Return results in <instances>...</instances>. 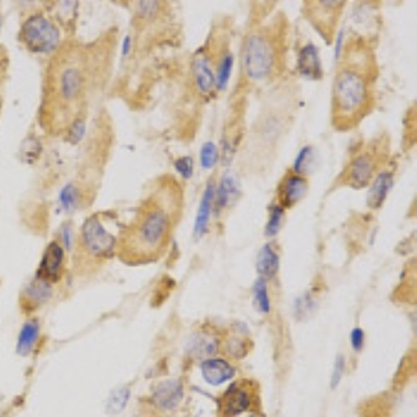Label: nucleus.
<instances>
[{
	"instance_id": "nucleus-5",
	"label": "nucleus",
	"mask_w": 417,
	"mask_h": 417,
	"mask_svg": "<svg viewBox=\"0 0 417 417\" xmlns=\"http://www.w3.org/2000/svg\"><path fill=\"white\" fill-rule=\"evenodd\" d=\"M59 39V29L45 15H31L21 27V41L31 52L49 53L57 48Z\"/></svg>"
},
{
	"instance_id": "nucleus-34",
	"label": "nucleus",
	"mask_w": 417,
	"mask_h": 417,
	"mask_svg": "<svg viewBox=\"0 0 417 417\" xmlns=\"http://www.w3.org/2000/svg\"><path fill=\"white\" fill-rule=\"evenodd\" d=\"M351 341H352V346L355 351H360L363 348V344H365V334L360 328H355L352 331V335H351Z\"/></svg>"
},
{
	"instance_id": "nucleus-23",
	"label": "nucleus",
	"mask_w": 417,
	"mask_h": 417,
	"mask_svg": "<svg viewBox=\"0 0 417 417\" xmlns=\"http://www.w3.org/2000/svg\"><path fill=\"white\" fill-rule=\"evenodd\" d=\"M234 66V56L229 52H225L221 55L218 66H217V73H215V88L217 90H224L229 81L231 71Z\"/></svg>"
},
{
	"instance_id": "nucleus-33",
	"label": "nucleus",
	"mask_w": 417,
	"mask_h": 417,
	"mask_svg": "<svg viewBox=\"0 0 417 417\" xmlns=\"http://www.w3.org/2000/svg\"><path fill=\"white\" fill-rule=\"evenodd\" d=\"M311 152H312V148H311V146H305V148L299 152V155H298V157H297V160H295V166H294V170H292V171H295V173H298V174L302 173L304 166L308 163L306 160L309 159Z\"/></svg>"
},
{
	"instance_id": "nucleus-14",
	"label": "nucleus",
	"mask_w": 417,
	"mask_h": 417,
	"mask_svg": "<svg viewBox=\"0 0 417 417\" xmlns=\"http://www.w3.org/2000/svg\"><path fill=\"white\" fill-rule=\"evenodd\" d=\"M202 376L210 386H220L234 377L235 370L222 359H208L201 365Z\"/></svg>"
},
{
	"instance_id": "nucleus-37",
	"label": "nucleus",
	"mask_w": 417,
	"mask_h": 417,
	"mask_svg": "<svg viewBox=\"0 0 417 417\" xmlns=\"http://www.w3.org/2000/svg\"><path fill=\"white\" fill-rule=\"evenodd\" d=\"M63 241H64L67 249H70L71 248V231H70V228L63 229Z\"/></svg>"
},
{
	"instance_id": "nucleus-28",
	"label": "nucleus",
	"mask_w": 417,
	"mask_h": 417,
	"mask_svg": "<svg viewBox=\"0 0 417 417\" xmlns=\"http://www.w3.org/2000/svg\"><path fill=\"white\" fill-rule=\"evenodd\" d=\"M218 162V149L213 142H206L201 148V164L205 170L213 169Z\"/></svg>"
},
{
	"instance_id": "nucleus-1",
	"label": "nucleus",
	"mask_w": 417,
	"mask_h": 417,
	"mask_svg": "<svg viewBox=\"0 0 417 417\" xmlns=\"http://www.w3.org/2000/svg\"><path fill=\"white\" fill-rule=\"evenodd\" d=\"M183 211V188L171 177L159 183L143 201L132 222L121 232L120 257L127 263H150L167 249Z\"/></svg>"
},
{
	"instance_id": "nucleus-18",
	"label": "nucleus",
	"mask_w": 417,
	"mask_h": 417,
	"mask_svg": "<svg viewBox=\"0 0 417 417\" xmlns=\"http://www.w3.org/2000/svg\"><path fill=\"white\" fill-rule=\"evenodd\" d=\"M256 269L260 274V278H263V280L273 278L278 273L280 256L270 243H267L262 248L259 257H257Z\"/></svg>"
},
{
	"instance_id": "nucleus-20",
	"label": "nucleus",
	"mask_w": 417,
	"mask_h": 417,
	"mask_svg": "<svg viewBox=\"0 0 417 417\" xmlns=\"http://www.w3.org/2000/svg\"><path fill=\"white\" fill-rule=\"evenodd\" d=\"M248 342L249 339L245 337L243 332L234 331L225 339H222L221 349L227 356L234 359H241L248 353Z\"/></svg>"
},
{
	"instance_id": "nucleus-2",
	"label": "nucleus",
	"mask_w": 417,
	"mask_h": 417,
	"mask_svg": "<svg viewBox=\"0 0 417 417\" xmlns=\"http://www.w3.org/2000/svg\"><path fill=\"white\" fill-rule=\"evenodd\" d=\"M332 87V125L348 131L358 125L373 106V62L360 46L348 49Z\"/></svg>"
},
{
	"instance_id": "nucleus-21",
	"label": "nucleus",
	"mask_w": 417,
	"mask_h": 417,
	"mask_svg": "<svg viewBox=\"0 0 417 417\" xmlns=\"http://www.w3.org/2000/svg\"><path fill=\"white\" fill-rule=\"evenodd\" d=\"M238 195V185L235 178L231 174H225L221 181H220V187L218 191L215 192V206L217 208H228L232 202L234 198Z\"/></svg>"
},
{
	"instance_id": "nucleus-8",
	"label": "nucleus",
	"mask_w": 417,
	"mask_h": 417,
	"mask_svg": "<svg viewBox=\"0 0 417 417\" xmlns=\"http://www.w3.org/2000/svg\"><path fill=\"white\" fill-rule=\"evenodd\" d=\"M55 90L57 98L64 104L78 101L84 90V74L76 63H64L56 73Z\"/></svg>"
},
{
	"instance_id": "nucleus-29",
	"label": "nucleus",
	"mask_w": 417,
	"mask_h": 417,
	"mask_svg": "<svg viewBox=\"0 0 417 417\" xmlns=\"http://www.w3.org/2000/svg\"><path fill=\"white\" fill-rule=\"evenodd\" d=\"M85 131H87L85 121L83 118H77V120H74V122L69 128V139L73 143H78L84 138Z\"/></svg>"
},
{
	"instance_id": "nucleus-11",
	"label": "nucleus",
	"mask_w": 417,
	"mask_h": 417,
	"mask_svg": "<svg viewBox=\"0 0 417 417\" xmlns=\"http://www.w3.org/2000/svg\"><path fill=\"white\" fill-rule=\"evenodd\" d=\"M192 78L201 95H208L215 87V73L211 69L210 57L205 53H199L192 63Z\"/></svg>"
},
{
	"instance_id": "nucleus-17",
	"label": "nucleus",
	"mask_w": 417,
	"mask_h": 417,
	"mask_svg": "<svg viewBox=\"0 0 417 417\" xmlns=\"http://www.w3.org/2000/svg\"><path fill=\"white\" fill-rule=\"evenodd\" d=\"M391 187H393V173L390 171L379 173L372 183L367 205L372 208H381V205L387 199V195Z\"/></svg>"
},
{
	"instance_id": "nucleus-24",
	"label": "nucleus",
	"mask_w": 417,
	"mask_h": 417,
	"mask_svg": "<svg viewBox=\"0 0 417 417\" xmlns=\"http://www.w3.org/2000/svg\"><path fill=\"white\" fill-rule=\"evenodd\" d=\"M283 217H284V208H281L280 205H273L270 208V217H269V222L266 225V236H276L281 228V222H283Z\"/></svg>"
},
{
	"instance_id": "nucleus-3",
	"label": "nucleus",
	"mask_w": 417,
	"mask_h": 417,
	"mask_svg": "<svg viewBox=\"0 0 417 417\" xmlns=\"http://www.w3.org/2000/svg\"><path fill=\"white\" fill-rule=\"evenodd\" d=\"M278 36L267 29L250 31L242 46V71L248 81L259 84L274 77L281 67Z\"/></svg>"
},
{
	"instance_id": "nucleus-4",
	"label": "nucleus",
	"mask_w": 417,
	"mask_h": 417,
	"mask_svg": "<svg viewBox=\"0 0 417 417\" xmlns=\"http://www.w3.org/2000/svg\"><path fill=\"white\" fill-rule=\"evenodd\" d=\"M386 152L387 148L381 141H373L365 149L356 152L339 177L342 185L356 190L369 185L379 174V169L386 160Z\"/></svg>"
},
{
	"instance_id": "nucleus-15",
	"label": "nucleus",
	"mask_w": 417,
	"mask_h": 417,
	"mask_svg": "<svg viewBox=\"0 0 417 417\" xmlns=\"http://www.w3.org/2000/svg\"><path fill=\"white\" fill-rule=\"evenodd\" d=\"M214 198H215V187H214L213 181H208V184L206 185L205 191H204L201 204H199L197 218H195L194 234H195L197 238H202L208 231Z\"/></svg>"
},
{
	"instance_id": "nucleus-22",
	"label": "nucleus",
	"mask_w": 417,
	"mask_h": 417,
	"mask_svg": "<svg viewBox=\"0 0 417 417\" xmlns=\"http://www.w3.org/2000/svg\"><path fill=\"white\" fill-rule=\"evenodd\" d=\"M38 334H39V325L35 320L27 321L22 325L20 335H18V342H17V351L20 355L27 356L32 351V348L36 342Z\"/></svg>"
},
{
	"instance_id": "nucleus-38",
	"label": "nucleus",
	"mask_w": 417,
	"mask_h": 417,
	"mask_svg": "<svg viewBox=\"0 0 417 417\" xmlns=\"http://www.w3.org/2000/svg\"><path fill=\"white\" fill-rule=\"evenodd\" d=\"M0 32H1V18H0Z\"/></svg>"
},
{
	"instance_id": "nucleus-9",
	"label": "nucleus",
	"mask_w": 417,
	"mask_h": 417,
	"mask_svg": "<svg viewBox=\"0 0 417 417\" xmlns=\"http://www.w3.org/2000/svg\"><path fill=\"white\" fill-rule=\"evenodd\" d=\"M311 21L316 29L320 31L321 35L331 41L332 29H335L337 21L339 18L341 10L344 8V1H313L311 3Z\"/></svg>"
},
{
	"instance_id": "nucleus-35",
	"label": "nucleus",
	"mask_w": 417,
	"mask_h": 417,
	"mask_svg": "<svg viewBox=\"0 0 417 417\" xmlns=\"http://www.w3.org/2000/svg\"><path fill=\"white\" fill-rule=\"evenodd\" d=\"M344 49H345V46H344V32L341 31L338 34V36H337V41H335V55L334 56H335L337 60L339 59V56L344 52Z\"/></svg>"
},
{
	"instance_id": "nucleus-19",
	"label": "nucleus",
	"mask_w": 417,
	"mask_h": 417,
	"mask_svg": "<svg viewBox=\"0 0 417 417\" xmlns=\"http://www.w3.org/2000/svg\"><path fill=\"white\" fill-rule=\"evenodd\" d=\"M298 64H299V71L302 76L312 78V80L320 78V76H321L320 57H318L317 49L313 46L312 43L302 48Z\"/></svg>"
},
{
	"instance_id": "nucleus-13",
	"label": "nucleus",
	"mask_w": 417,
	"mask_h": 417,
	"mask_svg": "<svg viewBox=\"0 0 417 417\" xmlns=\"http://www.w3.org/2000/svg\"><path fill=\"white\" fill-rule=\"evenodd\" d=\"M50 297H52V285L46 278L41 276L34 278V281L28 284V287L24 290V294H22L24 305L29 309L39 308L41 305L46 304L50 299Z\"/></svg>"
},
{
	"instance_id": "nucleus-10",
	"label": "nucleus",
	"mask_w": 417,
	"mask_h": 417,
	"mask_svg": "<svg viewBox=\"0 0 417 417\" xmlns=\"http://www.w3.org/2000/svg\"><path fill=\"white\" fill-rule=\"evenodd\" d=\"M308 188V180L302 174L288 171L278 185V205L283 208H294L304 199Z\"/></svg>"
},
{
	"instance_id": "nucleus-7",
	"label": "nucleus",
	"mask_w": 417,
	"mask_h": 417,
	"mask_svg": "<svg viewBox=\"0 0 417 417\" xmlns=\"http://www.w3.org/2000/svg\"><path fill=\"white\" fill-rule=\"evenodd\" d=\"M259 391L255 381L238 380L232 383L220 400V417H236L253 411L257 405Z\"/></svg>"
},
{
	"instance_id": "nucleus-39",
	"label": "nucleus",
	"mask_w": 417,
	"mask_h": 417,
	"mask_svg": "<svg viewBox=\"0 0 417 417\" xmlns=\"http://www.w3.org/2000/svg\"><path fill=\"white\" fill-rule=\"evenodd\" d=\"M252 417H256V416H252Z\"/></svg>"
},
{
	"instance_id": "nucleus-25",
	"label": "nucleus",
	"mask_w": 417,
	"mask_h": 417,
	"mask_svg": "<svg viewBox=\"0 0 417 417\" xmlns=\"http://www.w3.org/2000/svg\"><path fill=\"white\" fill-rule=\"evenodd\" d=\"M255 302L260 312H270V298H269V292H267L266 280H263V278H259L255 284Z\"/></svg>"
},
{
	"instance_id": "nucleus-26",
	"label": "nucleus",
	"mask_w": 417,
	"mask_h": 417,
	"mask_svg": "<svg viewBox=\"0 0 417 417\" xmlns=\"http://www.w3.org/2000/svg\"><path fill=\"white\" fill-rule=\"evenodd\" d=\"M59 201L62 208H64L66 211H71L73 208H77V202H78V191L76 188L74 184H67L63 187V190L60 191L59 195Z\"/></svg>"
},
{
	"instance_id": "nucleus-16",
	"label": "nucleus",
	"mask_w": 417,
	"mask_h": 417,
	"mask_svg": "<svg viewBox=\"0 0 417 417\" xmlns=\"http://www.w3.org/2000/svg\"><path fill=\"white\" fill-rule=\"evenodd\" d=\"M183 395L184 391L180 381H166L156 388L153 394V401L159 408L173 409L181 402Z\"/></svg>"
},
{
	"instance_id": "nucleus-27",
	"label": "nucleus",
	"mask_w": 417,
	"mask_h": 417,
	"mask_svg": "<svg viewBox=\"0 0 417 417\" xmlns=\"http://www.w3.org/2000/svg\"><path fill=\"white\" fill-rule=\"evenodd\" d=\"M128 400H129V390H128V388L122 387V388L115 390V391L111 394L110 400H108V405H107V407H108V411H110L111 414H118V412H121V411L125 408Z\"/></svg>"
},
{
	"instance_id": "nucleus-30",
	"label": "nucleus",
	"mask_w": 417,
	"mask_h": 417,
	"mask_svg": "<svg viewBox=\"0 0 417 417\" xmlns=\"http://www.w3.org/2000/svg\"><path fill=\"white\" fill-rule=\"evenodd\" d=\"M136 10L138 14L143 18H153L156 17L157 11H159V3L157 1H138L136 3Z\"/></svg>"
},
{
	"instance_id": "nucleus-6",
	"label": "nucleus",
	"mask_w": 417,
	"mask_h": 417,
	"mask_svg": "<svg viewBox=\"0 0 417 417\" xmlns=\"http://www.w3.org/2000/svg\"><path fill=\"white\" fill-rule=\"evenodd\" d=\"M117 235L107 228L102 215L90 217L81 231V242L84 249L97 259L110 257L115 249H118Z\"/></svg>"
},
{
	"instance_id": "nucleus-36",
	"label": "nucleus",
	"mask_w": 417,
	"mask_h": 417,
	"mask_svg": "<svg viewBox=\"0 0 417 417\" xmlns=\"http://www.w3.org/2000/svg\"><path fill=\"white\" fill-rule=\"evenodd\" d=\"M131 48H132V39L129 35H127L124 39H122V45H121V53H122V57H127L128 53L131 52Z\"/></svg>"
},
{
	"instance_id": "nucleus-12",
	"label": "nucleus",
	"mask_w": 417,
	"mask_h": 417,
	"mask_svg": "<svg viewBox=\"0 0 417 417\" xmlns=\"http://www.w3.org/2000/svg\"><path fill=\"white\" fill-rule=\"evenodd\" d=\"M64 262V250L56 241L50 242L43 253L41 263V277L49 280H56L62 274V267Z\"/></svg>"
},
{
	"instance_id": "nucleus-32",
	"label": "nucleus",
	"mask_w": 417,
	"mask_h": 417,
	"mask_svg": "<svg viewBox=\"0 0 417 417\" xmlns=\"http://www.w3.org/2000/svg\"><path fill=\"white\" fill-rule=\"evenodd\" d=\"M345 372V359L342 356H338L334 365V372H332V379H331V387L335 388L338 383L342 379V374Z\"/></svg>"
},
{
	"instance_id": "nucleus-31",
	"label": "nucleus",
	"mask_w": 417,
	"mask_h": 417,
	"mask_svg": "<svg viewBox=\"0 0 417 417\" xmlns=\"http://www.w3.org/2000/svg\"><path fill=\"white\" fill-rule=\"evenodd\" d=\"M176 166V170L178 171V174L184 178H190L192 176V171H194V163H192V159L185 156V157H180L176 160L174 163Z\"/></svg>"
}]
</instances>
